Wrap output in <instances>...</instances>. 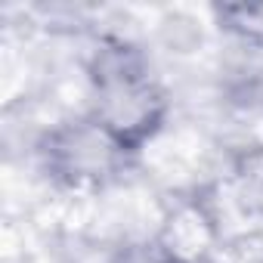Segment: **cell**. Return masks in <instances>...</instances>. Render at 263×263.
<instances>
[{"mask_svg": "<svg viewBox=\"0 0 263 263\" xmlns=\"http://www.w3.org/2000/svg\"><path fill=\"white\" fill-rule=\"evenodd\" d=\"M226 16L232 19L235 28L248 34H263V7H232L226 10Z\"/></svg>", "mask_w": 263, "mask_h": 263, "instance_id": "cell-1", "label": "cell"}]
</instances>
